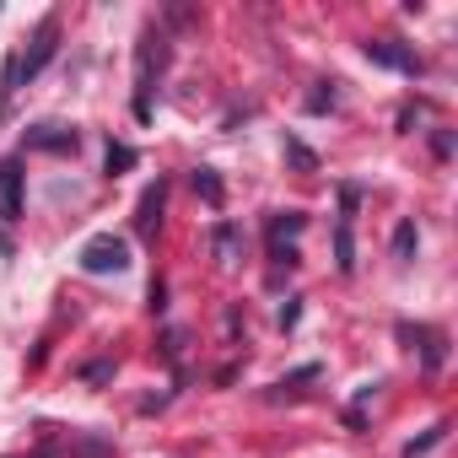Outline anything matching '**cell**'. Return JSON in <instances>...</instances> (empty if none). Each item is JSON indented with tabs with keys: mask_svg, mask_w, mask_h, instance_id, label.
Masks as SVG:
<instances>
[{
	"mask_svg": "<svg viewBox=\"0 0 458 458\" xmlns=\"http://www.w3.org/2000/svg\"><path fill=\"white\" fill-rule=\"evenodd\" d=\"M76 259H81L87 276H124V270H130V243L114 238V233H92Z\"/></svg>",
	"mask_w": 458,
	"mask_h": 458,
	"instance_id": "cell-1",
	"label": "cell"
},
{
	"mask_svg": "<svg viewBox=\"0 0 458 458\" xmlns=\"http://www.w3.org/2000/svg\"><path fill=\"white\" fill-rule=\"evenodd\" d=\"M55 38H60V22H55V17H44V22H38V33H33V49H28L22 60H12L17 81H33V76L55 60Z\"/></svg>",
	"mask_w": 458,
	"mask_h": 458,
	"instance_id": "cell-2",
	"label": "cell"
},
{
	"mask_svg": "<svg viewBox=\"0 0 458 458\" xmlns=\"http://www.w3.org/2000/svg\"><path fill=\"white\" fill-rule=\"evenodd\" d=\"M22 216V162L6 157L0 162V221H17Z\"/></svg>",
	"mask_w": 458,
	"mask_h": 458,
	"instance_id": "cell-3",
	"label": "cell"
},
{
	"mask_svg": "<svg viewBox=\"0 0 458 458\" xmlns=\"http://www.w3.org/2000/svg\"><path fill=\"white\" fill-rule=\"evenodd\" d=\"M367 60H372V65H388V71H404V76H420V60H415L410 49H399L394 38H377V44H367Z\"/></svg>",
	"mask_w": 458,
	"mask_h": 458,
	"instance_id": "cell-4",
	"label": "cell"
},
{
	"mask_svg": "<svg viewBox=\"0 0 458 458\" xmlns=\"http://www.w3.org/2000/svg\"><path fill=\"white\" fill-rule=\"evenodd\" d=\"M297 233H302V216H297V210H286V216H276V221H270V243H276V259L297 265V249H286Z\"/></svg>",
	"mask_w": 458,
	"mask_h": 458,
	"instance_id": "cell-5",
	"label": "cell"
},
{
	"mask_svg": "<svg viewBox=\"0 0 458 458\" xmlns=\"http://www.w3.org/2000/svg\"><path fill=\"white\" fill-rule=\"evenodd\" d=\"M28 146L33 151H76V130H65V124H33Z\"/></svg>",
	"mask_w": 458,
	"mask_h": 458,
	"instance_id": "cell-6",
	"label": "cell"
},
{
	"mask_svg": "<svg viewBox=\"0 0 458 458\" xmlns=\"http://www.w3.org/2000/svg\"><path fill=\"white\" fill-rule=\"evenodd\" d=\"M162 199H167V183L157 178V183H151V189L140 194V216H135V226H140V233H146V238L157 233V221H162Z\"/></svg>",
	"mask_w": 458,
	"mask_h": 458,
	"instance_id": "cell-7",
	"label": "cell"
},
{
	"mask_svg": "<svg viewBox=\"0 0 458 458\" xmlns=\"http://www.w3.org/2000/svg\"><path fill=\"white\" fill-rule=\"evenodd\" d=\"M415 340H420V367L437 372V367L447 361V340H442V329H415Z\"/></svg>",
	"mask_w": 458,
	"mask_h": 458,
	"instance_id": "cell-8",
	"label": "cell"
},
{
	"mask_svg": "<svg viewBox=\"0 0 458 458\" xmlns=\"http://www.w3.org/2000/svg\"><path fill=\"white\" fill-rule=\"evenodd\" d=\"M238 243H243V238H238V226H226V221H221V226H216V259H221V265H233V259H238Z\"/></svg>",
	"mask_w": 458,
	"mask_h": 458,
	"instance_id": "cell-9",
	"label": "cell"
},
{
	"mask_svg": "<svg viewBox=\"0 0 458 458\" xmlns=\"http://www.w3.org/2000/svg\"><path fill=\"white\" fill-rule=\"evenodd\" d=\"M410 254H415V221H399L394 226V259L410 265Z\"/></svg>",
	"mask_w": 458,
	"mask_h": 458,
	"instance_id": "cell-10",
	"label": "cell"
},
{
	"mask_svg": "<svg viewBox=\"0 0 458 458\" xmlns=\"http://www.w3.org/2000/svg\"><path fill=\"white\" fill-rule=\"evenodd\" d=\"M194 189H199V199H205V205H221V178H216L210 167H199V173H194Z\"/></svg>",
	"mask_w": 458,
	"mask_h": 458,
	"instance_id": "cell-11",
	"label": "cell"
},
{
	"mask_svg": "<svg viewBox=\"0 0 458 458\" xmlns=\"http://www.w3.org/2000/svg\"><path fill=\"white\" fill-rule=\"evenodd\" d=\"M442 437H447V426H442V420H437V426H431V431H426V437H415V442H410V447H404V458H426V453H431V447H437V442H442Z\"/></svg>",
	"mask_w": 458,
	"mask_h": 458,
	"instance_id": "cell-12",
	"label": "cell"
},
{
	"mask_svg": "<svg viewBox=\"0 0 458 458\" xmlns=\"http://www.w3.org/2000/svg\"><path fill=\"white\" fill-rule=\"evenodd\" d=\"M335 254H340V270L351 276V270H356V259H351V221H340V233H335Z\"/></svg>",
	"mask_w": 458,
	"mask_h": 458,
	"instance_id": "cell-13",
	"label": "cell"
},
{
	"mask_svg": "<svg viewBox=\"0 0 458 458\" xmlns=\"http://www.w3.org/2000/svg\"><path fill=\"white\" fill-rule=\"evenodd\" d=\"M286 157H292V162H297L302 173H313V167H318V157H313V151H308L302 140H286Z\"/></svg>",
	"mask_w": 458,
	"mask_h": 458,
	"instance_id": "cell-14",
	"label": "cell"
},
{
	"mask_svg": "<svg viewBox=\"0 0 458 458\" xmlns=\"http://www.w3.org/2000/svg\"><path fill=\"white\" fill-rule=\"evenodd\" d=\"M124 167H135V151H130V146H108V178L124 173Z\"/></svg>",
	"mask_w": 458,
	"mask_h": 458,
	"instance_id": "cell-15",
	"label": "cell"
}]
</instances>
